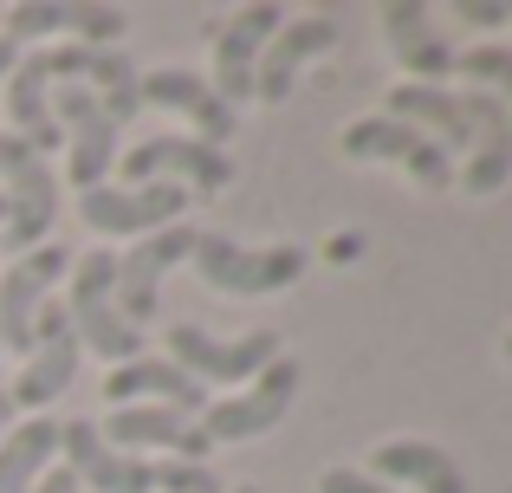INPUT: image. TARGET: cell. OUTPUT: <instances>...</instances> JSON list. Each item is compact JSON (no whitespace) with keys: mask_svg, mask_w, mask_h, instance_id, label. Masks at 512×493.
<instances>
[{"mask_svg":"<svg viewBox=\"0 0 512 493\" xmlns=\"http://www.w3.org/2000/svg\"><path fill=\"white\" fill-rule=\"evenodd\" d=\"M65 318H72L78 351L91 344L98 357H111V370H117V364H137V357H150V351H143V331L124 325V312H117V253H104V247H91L85 260H72Z\"/></svg>","mask_w":512,"mask_h":493,"instance_id":"obj_1","label":"cell"},{"mask_svg":"<svg viewBox=\"0 0 512 493\" xmlns=\"http://www.w3.org/2000/svg\"><path fill=\"white\" fill-rule=\"evenodd\" d=\"M0 202H7V221H0V253H33L52 241V221H59V182H52L46 156L20 137H0Z\"/></svg>","mask_w":512,"mask_h":493,"instance_id":"obj_2","label":"cell"},{"mask_svg":"<svg viewBox=\"0 0 512 493\" xmlns=\"http://www.w3.org/2000/svg\"><path fill=\"white\" fill-rule=\"evenodd\" d=\"M117 169H124L130 189H143V182H175V189L201 195V202H214V195H227V182H234V163H227V150H208L201 137H137L130 150H117Z\"/></svg>","mask_w":512,"mask_h":493,"instance_id":"obj_3","label":"cell"},{"mask_svg":"<svg viewBox=\"0 0 512 493\" xmlns=\"http://www.w3.org/2000/svg\"><path fill=\"white\" fill-rule=\"evenodd\" d=\"M299 396V357H273L253 383H240V396H208V409L195 416V429L208 435V448L227 442H253V435L279 429Z\"/></svg>","mask_w":512,"mask_h":493,"instance_id":"obj_4","label":"cell"},{"mask_svg":"<svg viewBox=\"0 0 512 493\" xmlns=\"http://www.w3.org/2000/svg\"><path fill=\"white\" fill-rule=\"evenodd\" d=\"M169 364L188 370V377L208 390V383H253L273 357H286V344H279V331H247V338H214V331H201L195 318H182V325H169Z\"/></svg>","mask_w":512,"mask_h":493,"instance_id":"obj_5","label":"cell"},{"mask_svg":"<svg viewBox=\"0 0 512 493\" xmlns=\"http://www.w3.org/2000/svg\"><path fill=\"white\" fill-rule=\"evenodd\" d=\"M195 273L214 292H234V299H266V292H286L305 273L299 247H240L227 234H195Z\"/></svg>","mask_w":512,"mask_h":493,"instance_id":"obj_6","label":"cell"},{"mask_svg":"<svg viewBox=\"0 0 512 493\" xmlns=\"http://www.w3.org/2000/svg\"><path fill=\"white\" fill-rule=\"evenodd\" d=\"M338 150L350 163H396L402 176H415V189H454V156L435 137H422L415 124H396V117H357V124H344Z\"/></svg>","mask_w":512,"mask_h":493,"instance_id":"obj_7","label":"cell"},{"mask_svg":"<svg viewBox=\"0 0 512 493\" xmlns=\"http://www.w3.org/2000/svg\"><path fill=\"white\" fill-rule=\"evenodd\" d=\"M52 124L65 130V150H72V189H98L117 169V137L124 130L104 117V104L91 98L78 78H52Z\"/></svg>","mask_w":512,"mask_h":493,"instance_id":"obj_8","label":"cell"},{"mask_svg":"<svg viewBox=\"0 0 512 493\" xmlns=\"http://www.w3.org/2000/svg\"><path fill=\"white\" fill-rule=\"evenodd\" d=\"M286 26V13L273 7V0H253V7H240L234 20L214 33V72H208V85H214V98L227 104V111H240V104H253V72H260V52H266V39Z\"/></svg>","mask_w":512,"mask_h":493,"instance_id":"obj_9","label":"cell"},{"mask_svg":"<svg viewBox=\"0 0 512 493\" xmlns=\"http://www.w3.org/2000/svg\"><path fill=\"white\" fill-rule=\"evenodd\" d=\"M182 208H188V189H175V182H143V189L98 182V189L78 195V221L91 234H163L182 221Z\"/></svg>","mask_w":512,"mask_h":493,"instance_id":"obj_10","label":"cell"},{"mask_svg":"<svg viewBox=\"0 0 512 493\" xmlns=\"http://www.w3.org/2000/svg\"><path fill=\"white\" fill-rule=\"evenodd\" d=\"M65 266H72V253H65L59 241H46V247L20 253V260L0 273V351H26L33 357V318H39V305H46L52 279H59Z\"/></svg>","mask_w":512,"mask_h":493,"instance_id":"obj_11","label":"cell"},{"mask_svg":"<svg viewBox=\"0 0 512 493\" xmlns=\"http://www.w3.org/2000/svg\"><path fill=\"white\" fill-rule=\"evenodd\" d=\"M195 253V228H163V234H143L130 253H117V312L124 325H150L156 305H163V273L175 260Z\"/></svg>","mask_w":512,"mask_h":493,"instance_id":"obj_12","label":"cell"},{"mask_svg":"<svg viewBox=\"0 0 512 493\" xmlns=\"http://www.w3.org/2000/svg\"><path fill=\"white\" fill-rule=\"evenodd\" d=\"M59 455L65 474L78 481V493H156V468L124 448H111L98 435V422H59Z\"/></svg>","mask_w":512,"mask_h":493,"instance_id":"obj_13","label":"cell"},{"mask_svg":"<svg viewBox=\"0 0 512 493\" xmlns=\"http://www.w3.org/2000/svg\"><path fill=\"white\" fill-rule=\"evenodd\" d=\"M78 377V338H72V318H65V305H39L33 318V357H26L20 383H13V409H46L52 396H65Z\"/></svg>","mask_w":512,"mask_h":493,"instance_id":"obj_14","label":"cell"},{"mask_svg":"<svg viewBox=\"0 0 512 493\" xmlns=\"http://www.w3.org/2000/svg\"><path fill=\"white\" fill-rule=\"evenodd\" d=\"M338 39H344V26L331 20V13H305V20L279 26L260 52V72H253V104H286L292 85H299V72L312 59H325Z\"/></svg>","mask_w":512,"mask_h":493,"instance_id":"obj_15","label":"cell"},{"mask_svg":"<svg viewBox=\"0 0 512 493\" xmlns=\"http://www.w3.org/2000/svg\"><path fill=\"white\" fill-rule=\"evenodd\" d=\"M137 98L156 104V111H175L195 124V137L208 143V150H221L227 137H240V111H227L221 98H214V85L201 72H182V65H163V72H143L137 78Z\"/></svg>","mask_w":512,"mask_h":493,"instance_id":"obj_16","label":"cell"},{"mask_svg":"<svg viewBox=\"0 0 512 493\" xmlns=\"http://www.w3.org/2000/svg\"><path fill=\"white\" fill-rule=\"evenodd\" d=\"M376 20H383L389 59H396L415 85H441V78H454V46L435 33V20H428L422 0H389Z\"/></svg>","mask_w":512,"mask_h":493,"instance_id":"obj_17","label":"cell"},{"mask_svg":"<svg viewBox=\"0 0 512 493\" xmlns=\"http://www.w3.org/2000/svg\"><path fill=\"white\" fill-rule=\"evenodd\" d=\"M104 396H111V409H124V403H163V409H175V416H188V422L208 409V390H201L188 370H175L169 357L117 364L111 377H104Z\"/></svg>","mask_w":512,"mask_h":493,"instance_id":"obj_18","label":"cell"},{"mask_svg":"<svg viewBox=\"0 0 512 493\" xmlns=\"http://www.w3.org/2000/svg\"><path fill=\"white\" fill-rule=\"evenodd\" d=\"M370 481H396V487H415V493H467L461 468H454L448 448L422 442V435H389V442L370 448Z\"/></svg>","mask_w":512,"mask_h":493,"instance_id":"obj_19","label":"cell"},{"mask_svg":"<svg viewBox=\"0 0 512 493\" xmlns=\"http://www.w3.org/2000/svg\"><path fill=\"white\" fill-rule=\"evenodd\" d=\"M52 455H59V422H46V416L0 435V493H33L39 474L52 468Z\"/></svg>","mask_w":512,"mask_h":493,"instance_id":"obj_20","label":"cell"},{"mask_svg":"<svg viewBox=\"0 0 512 493\" xmlns=\"http://www.w3.org/2000/svg\"><path fill=\"white\" fill-rule=\"evenodd\" d=\"M98 435L111 448H175L188 435V416H175L163 403H124V409H111V422Z\"/></svg>","mask_w":512,"mask_h":493,"instance_id":"obj_21","label":"cell"},{"mask_svg":"<svg viewBox=\"0 0 512 493\" xmlns=\"http://www.w3.org/2000/svg\"><path fill=\"white\" fill-rule=\"evenodd\" d=\"M454 72L467 78L474 91H493L500 98V111H506V124H512V46H467V52H454Z\"/></svg>","mask_w":512,"mask_h":493,"instance_id":"obj_22","label":"cell"},{"mask_svg":"<svg viewBox=\"0 0 512 493\" xmlns=\"http://www.w3.org/2000/svg\"><path fill=\"white\" fill-rule=\"evenodd\" d=\"M65 33H78L72 46H98V52H111L117 39L130 33V20H124V7H65Z\"/></svg>","mask_w":512,"mask_h":493,"instance_id":"obj_23","label":"cell"},{"mask_svg":"<svg viewBox=\"0 0 512 493\" xmlns=\"http://www.w3.org/2000/svg\"><path fill=\"white\" fill-rule=\"evenodd\" d=\"M39 33H65V0H20V7H7L13 46H26V39H39Z\"/></svg>","mask_w":512,"mask_h":493,"instance_id":"obj_24","label":"cell"},{"mask_svg":"<svg viewBox=\"0 0 512 493\" xmlns=\"http://www.w3.org/2000/svg\"><path fill=\"white\" fill-rule=\"evenodd\" d=\"M150 468H156V487L163 493H227L201 461H150Z\"/></svg>","mask_w":512,"mask_h":493,"instance_id":"obj_25","label":"cell"},{"mask_svg":"<svg viewBox=\"0 0 512 493\" xmlns=\"http://www.w3.org/2000/svg\"><path fill=\"white\" fill-rule=\"evenodd\" d=\"M318 493H389V487L370 481L363 468H325V474H318Z\"/></svg>","mask_w":512,"mask_h":493,"instance_id":"obj_26","label":"cell"},{"mask_svg":"<svg viewBox=\"0 0 512 493\" xmlns=\"http://www.w3.org/2000/svg\"><path fill=\"white\" fill-rule=\"evenodd\" d=\"M454 13H461L467 26H506L512 20V7H500V0H461Z\"/></svg>","mask_w":512,"mask_h":493,"instance_id":"obj_27","label":"cell"},{"mask_svg":"<svg viewBox=\"0 0 512 493\" xmlns=\"http://www.w3.org/2000/svg\"><path fill=\"white\" fill-rule=\"evenodd\" d=\"M357 253H363V234H357V228L331 234V260H357Z\"/></svg>","mask_w":512,"mask_h":493,"instance_id":"obj_28","label":"cell"},{"mask_svg":"<svg viewBox=\"0 0 512 493\" xmlns=\"http://www.w3.org/2000/svg\"><path fill=\"white\" fill-rule=\"evenodd\" d=\"M33 493H78V481H72L65 468H46V474H39V487H33Z\"/></svg>","mask_w":512,"mask_h":493,"instance_id":"obj_29","label":"cell"},{"mask_svg":"<svg viewBox=\"0 0 512 493\" xmlns=\"http://www.w3.org/2000/svg\"><path fill=\"white\" fill-rule=\"evenodd\" d=\"M13 65H20V46H13V39L0 33V85H7V72H13Z\"/></svg>","mask_w":512,"mask_h":493,"instance_id":"obj_30","label":"cell"},{"mask_svg":"<svg viewBox=\"0 0 512 493\" xmlns=\"http://www.w3.org/2000/svg\"><path fill=\"white\" fill-rule=\"evenodd\" d=\"M7 416H13V396H7V390H0V422H7Z\"/></svg>","mask_w":512,"mask_h":493,"instance_id":"obj_31","label":"cell"},{"mask_svg":"<svg viewBox=\"0 0 512 493\" xmlns=\"http://www.w3.org/2000/svg\"><path fill=\"white\" fill-rule=\"evenodd\" d=\"M506 364H512V331H506Z\"/></svg>","mask_w":512,"mask_h":493,"instance_id":"obj_32","label":"cell"},{"mask_svg":"<svg viewBox=\"0 0 512 493\" xmlns=\"http://www.w3.org/2000/svg\"><path fill=\"white\" fill-rule=\"evenodd\" d=\"M234 493H260V487H234Z\"/></svg>","mask_w":512,"mask_h":493,"instance_id":"obj_33","label":"cell"},{"mask_svg":"<svg viewBox=\"0 0 512 493\" xmlns=\"http://www.w3.org/2000/svg\"><path fill=\"white\" fill-rule=\"evenodd\" d=\"M0 221H7V202H0Z\"/></svg>","mask_w":512,"mask_h":493,"instance_id":"obj_34","label":"cell"}]
</instances>
